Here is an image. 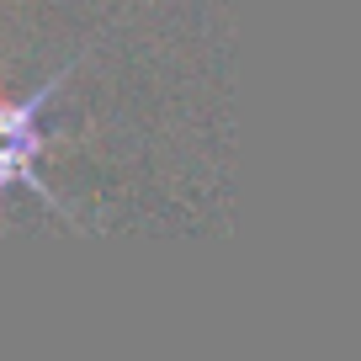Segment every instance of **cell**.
<instances>
[{"label": "cell", "mask_w": 361, "mask_h": 361, "mask_svg": "<svg viewBox=\"0 0 361 361\" xmlns=\"http://www.w3.org/2000/svg\"><path fill=\"white\" fill-rule=\"evenodd\" d=\"M69 75H75V64L54 69L32 96H6V102H0V197L11 192V186H27V192H37L54 213H64V218H69V202L59 192H48V180L37 176V159H43V149H48L43 106L64 90Z\"/></svg>", "instance_id": "1"}]
</instances>
